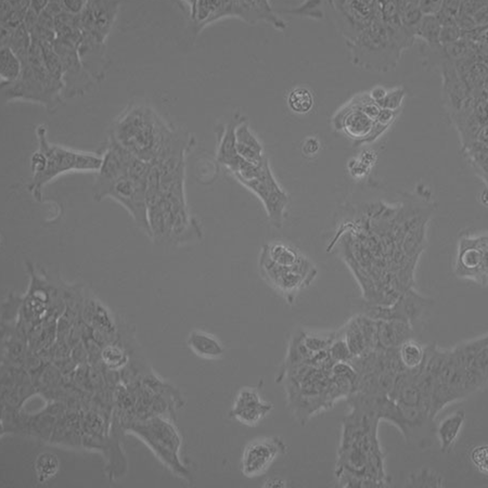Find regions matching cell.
<instances>
[{"mask_svg": "<svg viewBox=\"0 0 488 488\" xmlns=\"http://www.w3.org/2000/svg\"><path fill=\"white\" fill-rule=\"evenodd\" d=\"M326 247L346 265L367 301L400 281L411 280L425 244L428 216L381 202L347 208Z\"/></svg>", "mask_w": 488, "mask_h": 488, "instance_id": "cell-1", "label": "cell"}, {"mask_svg": "<svg viewBox=\"0 0 488 488\" xmlns=\"http://www.w3.org/2000/svg\"><path fill=\"white\" fill-rule=\"evenodd\" d=\"M36 135L38 147L30 158L32 177L28 188L37 198H41L45 185L62 174L100 170L102 157L50 142L45 124L37 127Z\"/></svg>", "mask_w": 488, "mask_h": 488, "instance_id": "cell-2", "label": "cell"}, {"mask_svg": "<svg viewBox=\"0 0 488 488\" xmlns=\"http://www.w3.org/2000/svg\"><path fill=\"white\" fill-rule=\"evenodd\" d=\"M259 263L265 277L288 294L309 285L318 273L307 257L295 249L281 244L263 246Z\"/></svg>", "mask_w": 488, "mask_h": 488, "instance_id": "cell-3", "label": "cell"}, {"mask_svg": "<svg viewBox=\"0 0 488 488\" xmlns=\"http://www.w3.org/2000/svg\"><path fill=\"white\" fill-rule=\"evenodd\" d=\"M242 183L262 201L272 223L281 227L288 199L273 177L266 160H264L256 176Z\"/></svg>", "mask_w": 488, "mask_h": 488, "instance_id": "cell-4", "label": "cell"}, {"mask_svg": "<svg viewBox=\"0 0 488 488\" xmlns=\"http://www.w3.org/2000/svg\"><path fill=\"white\" fill-rule=\"evenodd\" d=\"M283 442L276 437L257 439L245 447L242 458V471L248 478L264 473L285 451Z\"/></svg>", "mask_w": 488, "mask_h": 488, "instance_id": "cell-5", "label": "cell"}, {"mask_svg": "<svg viewBox=\"0 0 488 488\" xmlns=\"http://www.w3.org/2000/svg\"><path fill=\"white\" fill-rule=\"evenodd\" d=\"M488 239L480 236L464 238L459 249L457 268L459 275L479 281L487 279Z\"/></svg>", "mask_w": 488, "mask_h": 488, "instance_id": "cell-6", "label": "cell"}, {"mask_svg": "<svg viewBox=\"0 0 488 488\" xmlns=\"http://www.w3.org/2000/svg\"><path fill=\"white\" fill-rule=\"evenodd\" d=\"M270 404L263 401L254 390L244 389L237 395L230 415L242 424L253 426L271 409Z\"/></svg>", "mask_w": 488, "mask_h": 488, "instance_id": "cell-7", "label": "cell"}, {"mask_svg": "<svg viewBox=\"0 0 488 488\" xmlns=\"http://www.w3.org/2000/svg\"><path fill=\"white\" fill-rule=\"evenodd\" d=\"M235 136L238 154L249 163L261 165L264 160L262 155V147L247 125L243 124L236 128Z\"/></svg>", "mask_w": 488, "mask_h": 488, "instance_id": "cell-8", "label": "cell"}, {"mask_svg": "<svg viewBox=\"0 0 488 488\" xmlns=\"http://www.w3.org/2000/svg\"><path fill=\"white\" fill-rule=\"evenodd\" d=\"M465 418L464 411L459 410L444 420L440 425L438 434L443 451H446L454 441Z\"/></svg>", "mask_w": 488, "mask_h": 488, "instance_id": "cell-9", "label": "cell"}, {"mask_svg": "<svg viewBox=\"0 0 488 488\" xmlns=\"http://www.w3.org/2000/svg\"><path fill=\"white\" fill-rule=\"evenodd\" d=\"M189 343L198 354L207 358H217L223 351L221 344L213 337L199 332H194L190 336Z\"/></svg>", "mask_w": 488, "mask_h": 488, "instance_id": "cell-10", "label": "cell"}, {"mask_svg": "<svg viewBox=\"0 0 488 488\" xmlns=\"http://www.w3.org/2000/svg\"><path fill=\"white\" fill-rule=\"evenodd\" d=\"M236 127L231 124L227 127L219 149V161L229 167L240 155L235 146V131Z\"/></svg>", "mask_w": 488, "mask_h": 488, "instance_id": "cell-11", "label": "cell"}, {"mask_svg": "<svg viewBox=\"0 0 488 488\" xmlns=\"http://www.w3.org/2000/svg\"><path fill=\"white\" fill-rule=\"evenodd\" d=\"M344 339L353 357L359 356L366 351L364 337L356 319L347 326Z\"/></svg>", "mask_w": 488, "mask_h": 488, "instance_id": "cell-12", "label": "cell"}, {"mask_svg": "<svg viewBox=\"0 0 488 488\" xmlns=\"http://www.w3.org/2000/svg\"><path fill=\"white\" fill-rule=\"evenodd\" d=\"M35 467L40 478L44 480L56 473L59 468L58 460L55 455L44 453L37 459Z\"/></svg>", "mask_w": 488, "mask_h": 488, "instance_id": "cell-13", "label": "cell"}, {"mask_svg": "<svg viewBox=\"0 0 488 488\" xmlns=\"http://www.w3.org/2000/svg\"><path fill=\"white\" fill-rule=\"evenodd\" d=\"M372 125L370 119L360 112L354 113L346 120L345 126L349 133L355 136L366 135Z\"/></svg>", "mask_w": 488, "mask_h": 488, "instance_id": "cell-14", "label": "cell"}, {"mask_svg": "<svg viewBox=\"0 0 488 488\" xmlns=\"http://www.w3.org/2000/svg\"><path fill=\"white\" fill-rule=\"evenodd\" d=\"M288 103L293 111L303 113L310 109L313 100L308 91L304 88H299L291 93L288 98Z\"/></svg>", "mask_w": 488, "mask_h": 488, "instance_id": "cell-15", "label": "cell"}, {"mask_svg": "<svg viewBox=\"0 0 488 488\" xmlns=\"http://www.w3.org/2000/svg\"><path fill=\"white\" fill-rule=\"evenodd\" d=\"M396 404L406 425L412 427L421 424L425 413L421 407L400 402Z\"/></svg>", "mask_w": 488, "mask_h": 488, "instance_id": "cell-16", "label": "cell"}, {"mask_svg": "<svg viewBox=\"0 0 488 488\" xmlns=\"http://www.w3.org/2000/svg\"><path fill=\"white\" fill-rule=\"evenodd\" d=\"M412 486L419 488L439 487L442 478L433 471L424 470L412 478Z\"/></svg>", "mask_w": 488, "mask_h": 488, "instance_id": "cell-17", "label": "cell"}, {"mask_svg": "<svg viewBox=\"0 0 488 488\" xmlns=\"http://www.w3.org/2000/svg\"><path fill=\"white\" fill-rule=\"evenodd\" d=\"M328 353L335 363H347L353 357L345 339L333 342L329 347Z\"/></svg>", "mask_w": 488, "mask_h": 488, "instance_id": "cell-18", "label": "cell"}, {"mask_svg": "<svg viewBox=\"0 0 488 488\" xmlns=\"http://www.w3.org/2000/svg\"><path fill=\"white\" fill-rule=\"evenodd\" d=\"M419 30L425 38L431 41L435 40L440 32L439 23L433 17H425L422 20Z\"/></svg>", "mask_w": 488, "mask_h": 488, "instance_id": "cell-19", "label": "cell"}, {"mask_svg": "<svg viewBox=\"0 0 488 488\" xmlns=\"http://www.w3.org/2000/svg\"><path fill=\"white\" fill-rule=\"evenodd\" d=\"M400 10L404 21L407 24H412L421 18L420 9L414 2H400Z\"/></svg>", "mask_w": 488, "mask_h": 488, "instance_id": "cell-20", "label": "cell"}, {"mask_svg": "<svg viewBox=\"0 0 488 488\" xmlns=\"http://www.w3.org/2000/svg\"><path fill=\"white\" fill-rule=\"evenodd\" d=\"M18 64L11 52L8 50H2L0 57V71L5 76L15 77L18 72Z\"/></svg>", "mask_w": 488, "mask_h": 488, "instance_id": "cell-21", "label": "cell"}, {"mask_svg": "<svg viewBox=\"0 0 488 488\" xmlns=\"http://www.w3.org/2000/svg\"><path fill=\"white\" fill-rule=\"evenodd\" d=\"M488 446H481L474 448L471 453V460L478 468L484 473L488 472Z\"/></svg>", "mask_w": 488, "mask_h": 488, "instance_id": "cell-22", "label": "cell"}, {"mask_svg": "<svg viewBox=\"0 0 488 488\" xmlns=\"http://www.w3.org/2000/svg\"><path fill=\"white\" fill-rule=\"evenodd\" d=\"M325 337L313 336L305 335L303 338V342L307 347L312 352H316L325 350L327 346H330L332 342L330 339Z\"/></svg>", "mask_w": 488, "mask_h": 488, "instance_id": "cell-23", "label": "cell"}, {"mask_svg": "<svg viewBox=\"0 0 488 488\" xmlns=\"http://www.w3.org/2000/svg\"><path fill=\"white\" fill-rule=\"evenodd\" d=\"M459 36V30L454 23L444 26L441 31L439 37L444 41H453L456 40Z\"/></svg>", "mask_w": 488, "mask_h": 488, "instance_id": "cell-24", "label": "cell"}, {"mask_svg": "<svg viewBox=\"0 0 488 488\" xmlns=\"http://www.w3.org/2000/svg\"><path fill=\"white\" fill-rule=\"evenodd\" d=\"M441 5L439 0H423L420 3V9L424 13H432L439 10Z\"/></svg>", "mask_w": 488, "mask_h": 488, "instance_id": "cell-25", "label": "cell"}, {"mask_svg": "<svg viewBox=\"0 0 488 488\" xmlns=\"http://www.w3.org/2000/svg\"><path fill=\"white\" fill-rule=\"evenodd\" d=\"M403 92L401 90L394 92L391 95L387 97L385 100H381L384 101L383 103L384 106L393 108L397 106L399 103L402 96Z\"/></svg>", "mask_w": 488, "mask_h": 488, "instance_id": "cell-26", "label": "cell"}, {"mask_svg": "<svg viewBox=\"0 0 488 488\" xmlns=\"http://www.w3.org/2000/svg\"><path fill=\"white\" fill-rule=\"evenodd\" d=\"M459 2L456 0H447L444 3L443 11L452 17L455 15L459 8Z\"/></svg>", "mask_w": 488, "mask_h": 488, "instance_id": "cell-27", "label": "cell"}, {"mask_svg": "<svg viewBox=\"0 0 488 488\" xmlns=\"http://www.w3.org/2000/svg\"><path fill=\"white\" fill-rule=\"evenodd\" d=\"M448 50L450 54L453 56H459L464 52L465 47L460 43H453L449 45Z\"/></svg>", "mask_w": 488, "mask_h": 488, "instance_id": "cell-28", "label": "cell"}, {"mask_svg": "<svg viewBox=\"0 0 488 488\" xmlns=\"http://www.w3.org/2000/svg\"><path fill=\"white\" fill-rule=\"evenodd\" d=\"M365 112L370 117H375L379 115V110L375 106H369L366 107L365 109Z\"/></svg>", "mask_w": 488, "mask_h": 488, "instance_id": "cell-29", "label": "cell"}, {"mask_svg": "<svg viewBox=\"0 0 488 488\" xmlns=\"http://www.w3.org/2000/svg\"><path fill=\"white\" fill-rule=\"evenodd\" d=\"M65 3L70 8L74 11L78 10L81 4V1L80 0H65Z\"/></svg>", "mask_w": 488, "mask_h": 488, "instance_id": "cell-30", "label": "cell"}, {"mask_svg": "<svg viewBox=\"0 0 488 488\" xmlns=\"http://www.w3.org/2000/svg\"><path fill=\"white\" fill-rule=\"evenodd\" d=\"M284 485L283 482L279 480H271L266 482L265 486L269 488L281 487Z\"/></svg>", "mask_w": 488, "mask_h": 488, "instance_id": "cell-31", "label": "cell"}, {"mask_svg": "<svg viewBox=\"0 0 488 488\" xmlns=\"http://www.w3.org/2000/svg\"><path fill=\"white\" fill-rule=\"evenodd\" d=\"M487 17V11L486 9L481 10L476 14L475 19L477 22H482L484 20H486Z\"/></svg>", "mask_w": 488, "mask_h": 488, "instance_id": "cell-32", "label": "cell"}, {"mask_svg": "<svg viewBox=\"0 0 488 488\" xmlns=\"http://www.w3.org/2000/svg\"><path fill=\"white\" fill-rule=\"evenodd\" d=\"M476 3H477L475 1L474 2L470 1L466 2V4L464 5L465 10L466 12H471L473 11L474 10L476 9L477 6H478V4H477Z\"/></svg>", "mask_w": 488, "mask_h": 488, "instance_id": "cell-33", "label": "cell"}, {"mask_svg": "<svg viewBox=\"0 0 488 488\" xmlns=\"http://www.w3.org/2000/svg\"><path fill=\"white\" fill-rule=\"evenodd\" d=\"M462 26H464L467 27L471 28L473 25V21L468 17H465L462 18L461 20Z\"/></svg>", "mask_w": 488, "mask_h": 488, "instance_id": "cell-34", "label": "cell"}]
</instances>
